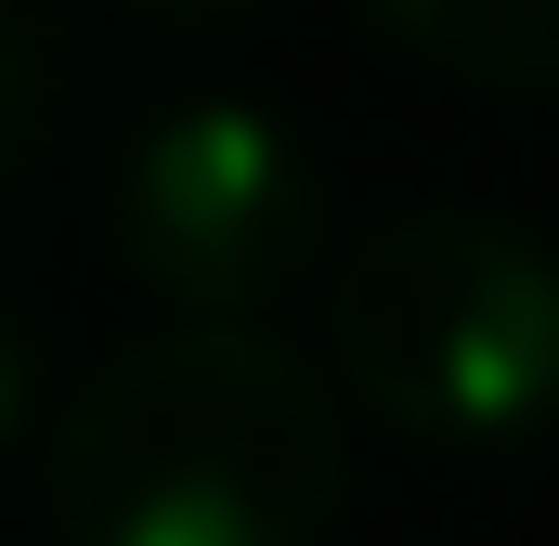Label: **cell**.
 Wrapping results in <instances>:
<instances>
[{
	"instance_id": "1",
	"label": "cell",
	"mask_w": 559,
	"mask_h": 546,
	"mask_svg": "<svg viewBox=\"0 0 559 546\" xmlns=\"http://www.w3.org/2000/svg\"><path fill=\"white\" fill-rule=\"evenodd\" d=\"M66 546H325L352 508V429L261 325L131 339L39 455Z\"/></svg>"
},
{
	"instance_id": "2",
	"label": "cell",
	"mask_w": 559,
	"mask_h": 546,
	"mask_svg": "<svg viewBox=\"0 0 559 546\" xmlns=\"http://www.w3.org/2000/svg\"><path fill=\"white\" fill-rule=\"evenodd\" d=\"M338 378L404 442L495 455L559 429V248L508 209H391L325 273Z\"/></svg>"
},
{
	"instance_id": "3",
	"label": "cell",
	"mask_w": 559,
	"mask_h": 546,
	"mask_svg": "<svg viewBox=\"0 0 559 546\" xmlns=\"http://www.w3.org/2000/svg\"><path fill=\"white\" fill-rule=\"evenodd\" d=\"M118 273L169 325H261L312 273L325 235V169L248 92H182L118 156Z\"/></svg>"
},
{
	"instance_id": "4",
	"label": "cell",
	"mask_w": 559,
	"mask_h": 546,
	"mask_svg": "<svg viewBox=\"0 0 559 546\" xmlns=\"http://www.w3.org/2000/svg\"><path fill=\"white\" fill-rule=\"evenodd\" d=\"M378 39L468 92H559V0H365Z\"/></svg>"
},
{
	"instance_id": "5",
	"label": "cell",
	"mask_w": 559,
	"mask_h": 546,
	"mask_svg": "<svg viewBox=\"0 0 559 546\" xmlns=\"http://www.w3.org/2000/svg\"><path fill=\"white\" fill-rule=\"evenodd\" d=\"M39 118H52V66H39V39L0 13V182L39 156Z\"/></svg>"
},
{
	"instance_id": "6",
	"label": "cell",
	"mask_w": 559,
	"mask_h": 546,
	"mask_svg": "<svg viewBox=\"0 0 559 546\" xmlns=\"http://www.w3.org/2000/svg\"><path fill=\"white\" fill-rule=\"evenodd\" d=\"M131 13H156V26H261L274 0H131Z\"/></svg>"
},
{
	"instance_id": "7",
	"label": "cell",
	"mask_w": 559,
	"mask_h": 546,
	"mask_svg": "<svg viewBox=\"0 0 559 546\" xmlns=\"http://www.w3.org/2000/svg\"><path fill=\"white\" fill-rule=\"evenodd\" d=\"M13 416H26V339H13V312H0V442H13Z\"/></svg>"
}]
</instances>
